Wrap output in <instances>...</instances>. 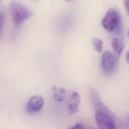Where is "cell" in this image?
<instances>
[{
    "mask_svg": "<svg viewBox=\"0 0 129 129\" xmlns=\"http://www.w3.org/2000/svg\"><path fill=\"white\" fill-rule=\"evenodd\" d=\"M127 35H128V38H129V29H128V31H127Z\"/></svg>",
    "mask_w": 129,
    "mask_h": 129,
    "instance_id": "obj_13",
    "label": "cell"
},
{
    "mask_svg": "<svg viewBox=\"0 0 129 129\" xmlns=\"http://www.w3.org/2000/svg\"><path fill=\"white\" fill-rule=\"evenodd\" d=\"M121 16L116 8H110L101 20L102 27L109 32H116L120 28Z\"/></svg>",
    "mask_w": 129,
    "mask_h": 129,
    "instance_id": "obj_3",
    "label": "cell"
},
{
    "mask_svg": "<svg viewBox=\"0 0 129 129\" xmlns=\"http://www.w3.org/2000/svg\"><path fill=\"white\" fill-rule=\"evenodd\" d=\"M92 45L94 47V49L97 51V52H101L102 49H103V42L100 38H97V37H94L92 39Z\"/></svg>",
    "mask_w": 129,
    "mask_h": 129,
    "instance_id": "obj_9",
    "label": "cell"
},
{
    "mask_svg": "<svg viewBox=\"0 0 129 129\" xmlns=\"http://www.w3.org/2000/svg\"><path fill=\"white\" fill-rule=\"evenodd\" d=\"M9 10L11 13L12 21L15 26H19L22 22H24L31 16L30 10L25 5L17 1H12L9 4Z\"/></svg>",
    "mask_w": 129,
    "mask_h": 129,
    "instance_id": "obj_2",
    "label": "cell"
},
{
    "mask_svg": "<svg viewBox=\"0 0 129 129\" xmlns=\"http://www.w3.org/2000/svg\"><path fill=\"white\" fill-rule=\"evenodd\" d=\"M124 6H125L126 12H127V14H128V16H129V0L124 1Z\"/></svg>",
    "mask_w": 129,
    "mask_h": 129,
    "instance_id": "obj_11",
    "label": "cell"
},
{
    "mask_svg": "<svg viewBox=\"0 0 129 129\" xmlns=\"http://www.w3.org/2000/svg\"><path fill=\"white\" fill-rule=\"evenodd\" d=\"M52 96H53L54 101H56V102H63L69 97L66 89H63L61 87H56V86L52 87Z\"/></svg>",
    "mask_w": 129,
    "mask_h": 129,
    "instance_id": "obj_7",
    "label": "cell"
},
{
    "mask_svg": "<svg viewBox=\"0 0 129 129\" xmlns=\"http://www.w3.org/2000/svg\"><path fill=\"white\" fill-rule=\"evenodd\" d=\"M101 67L106 75H112L117 68V57L110 50H105L101 56Z\"/></svg>",
    "mask_w": 129,
    "mask_h": 129,
    "instance_id": "obj_4",
    "label": "cell"
},
{
    "mask_svg": "<svg viewBox=\"0 0 129 129\" xmlns=\"http://www.w3.org/2000/svg\"><path fill=\"white\" fill-rule=\"evenodd\" d=\"M69 129H86V128H85L84 124H82V123H77V124H75L74 126H72V127L69 128Z\"/></svg>",
    "mask_w": 129,
    "mask_h": 129,
    "instance_id": "obj_10",
    "label": "cell"
},
{
    "mask_svg": "<svg viewBox=\"0 0 129 129\" xmlns=\"http://www.w3.org/2000/svg\"><path fill=\"white\" fill-rule=\"evenodd\" d=\"M44 106V100L41 96L34 95L29 98L26 103V111L28 113H37L42 110Z\"/></svg>",
    "mask_w": 129,
    "mask_h": 129,
    "instance_id": "obj_5",
    "label": "cell"
},
{
    "mask_svg": "<svg viewBox=\"0 0 129 129\" xmlns=\"http://www.w3.org/2000/svg\"><path fill=\"white\" fill-rule=\"evenodd\" d=\"M111 46L113 48V51L115 53V56L117 58H119L120 55H121V53H122V51H123V49H124V46H125L124 41L121 38H119V37H114L111 40Z\"/></svg>",
    "mask_w": 129,
    "mask_h": 129,
    "instance_id": "obj_8",
    "label": "cell"
},
{
    "mask_svg": "<svg viewBox=\"0 0 129 129\" xmlns=\"http://www.w3.org/2000/svg\"><path fill=\"white\" fill-rule=\"evenodd\" d=\"M126 61L129 63V50H127L126 52Z\"/></svg>",
    "mask_w": 129,
    "mask_h": 129,
    "instance_id": "obj_12",
    "label": "cell"
},
{
    "mask_svg": "<svg viewBox=\"0 0 129 129\" xmlns=\"http://www.w3.org/2000/svg\"><path fill=\"white\" fill-rule=\"evenodd\" d=\"M93 104L95 107V122L99 129H118L111 111L101 102L98 95L93 92Z\"/></svg>",
    "mask_w": 129,
    "mask_h": 129,
    "instance_id": "obj_1",
    "label": "cell"
},
{
    "mask_svg": "<svg viewBox=\"0 0 129 129\" xmlns=\"http://www.w3.org/2000/svg\"><path fill=\"white\" fill-rule=\"evenodd\" d=\"M80 95L78 92L73 91L70 93L68 99H67V111L69 114H76L79 110V105H80Z\"/></svg>",
    "mask_w": 129,
    "mask_h": 129,
    "instance_id": "obj_6",
    "label": "cell"
}]
</instances>
